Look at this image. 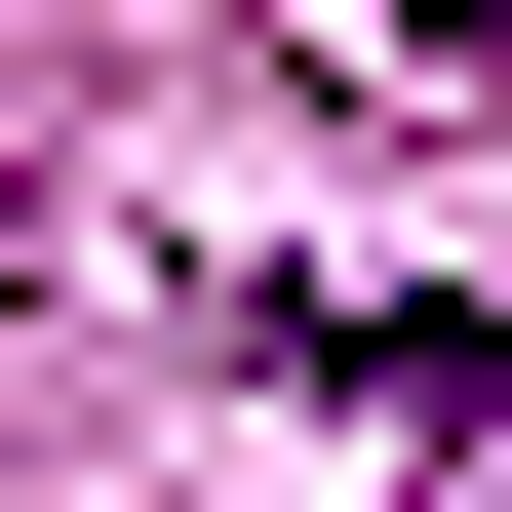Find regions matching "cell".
Returning <instances> with one entry per match:
<instances>
[{
  "label": "cell",
  "instance_id": "1",
  "mask_svg": "<svg viewBox=\"0 0 512 512\" xmlns=\"http://www.w3.org/2000/svg\"><path fill=\"white\" fill-rule=\"evenodd\" d=\"M355 79H512V0H355Z\"/></svg>",
  "mask_w": 512,
  "mask_h": 512
}]
</instances>
